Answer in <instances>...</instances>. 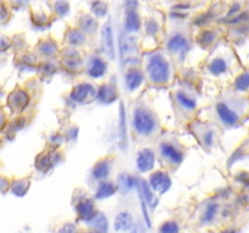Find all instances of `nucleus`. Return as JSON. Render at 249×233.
I'll use <instances>...</instances> for the list:
<instances>
[{
  "mask_svg": "<svg viewBox=\"0 0 249 233\" xmlns=\"http://www.w3.org/2000/svg\"><path fill=\"white\" fill-rule=\"evenodd\" d=\"M214 39H215V34H214L213 32L207 31L203 33V43L206 44V45L207 44H211Z\"/></svg>",
  "mask_w": 249,
  "mask_h": 233,
  "instance_id": "473e14b6",
  "label": "nucleus"
},
{
  "mask_svg": "<svg viewBox=\"0 0 249 233\" xmlns=\"http://www.w3.org/2000/svg\"><path fill=\"white\" fill-rule=\"evenodd\" d=\"M216 209H218V205L216 204H209L208 206L206 208V211H204V215H203V221H212L215 216L216 213Z\"/></svg>",
  "mask_w": 249,
  "mask_h": 233,
  "instance_id": "c85d7f7f",
  "label": "nucleus"
},
{
  "mask_svg": "<svg viewBox=\"0 0 249 233\" xmlns=\"http://www.w3.org/2000/svg\"><path fill=\"white\" fill-rule=\"evenodd\" d=\"M160 153H162L163 157L169 159L174 164H180L182 162V159H184L182 153L178 148H175L174 146L170 145V143H162V146H160Z\"/></svg>",
  "mask_w": 249,
  "mask_h": 233,
  "instance_id": "9d476101",
  "label": "nucleus"
},
{
  "mask_svg": "<svg viewBox=\"0 0 249 233\" xmlns=\"http://www.w3.org/2000/svg\"><path fill=\"white\" fill-rule=\"evenodd\" d=\"M168 49H169L172 52L179 53L180 56H184L185 52L189 50V43H187V39L185 38L182 34H175L168 41Z\"/></svg>",
  "mask_w": 249,
  "mask_h": 233,
  "instance_id": "6e6552de",
  "label": "nucleus"
},
{
  "mask_svg": "<svg viewBox=\"0 0 249 233\" xmlns=\"http://www.w3.org/2000/svg\"><path fill=\"white\" fill-rule=\"evenodd\" d=\"M28 95L26 94L22 90H16L11 94L9 99V103H11L12 108L15 109H22L23 107H26V104L28 103Z\"/></svg>",
  "mask_w": 249,
  "mask_h": 233,
  "instance_id": "dca6fc26",
  "label": "nucleus"
},
{
  "mask_svg": "<svg viewBox=\"0 0 249 233\" xmlns=\"http://www.w3.org/2000/svg\"><path fill=\"white\" fill-rule=\"evenodd\" d=\"M112 160L111 159H102L100 162L96 163L94 170H92V175H94L95 179L102 180L105 177L108 176L109 171H111L112 166Z\"/></svg>",
  "mask_w": 249,
  "mask_h": 233,
  "instance_id": "2eb2a0df",
  "label": "nucleus"
},
{
  "mask_svg": "<svg viewBox=\"0 0 249 233\" xmlns=\"http://www.w3.org/2000/svg\"><path fill=\"white\" fill-rule=\"evenodd\" d=\"M134 186H135V179L134 177H131L130 175L125 174V172H123V174H121L118 176V187L119 189H121V192L123 194L128 193L130 189L134 188Z\"/></svg>",
  "mask_w": 249,
  "mask_h": 233,
  "instance_id": "aec40b11",
  "label": "nucleus"
},
{
  "mask_svg": "<svg viewBox=\"0 0 249 233\" xmlns=\"http://www.w3.org/2000/svg\"><path fill=\"white\" fill-rule=\"evenodd\" d=\"M119 143H121L122 150H125L126 147V119H125V109H124L123 102L119 104Z\"/></svg>",
  "mask_w": 249,
  "mask_h": 233,
  "instance_id": "9b49d317",
  "label": "nucleus"
},
{
  "mask_svg": "<svg viewBox=\"0 0 249 233\" xmlns=\"http://www.w3.org/2000/svg\"><path fill=\"white\" fill-rule=\"evenodd\" d=\"M56 9H57V12L60 15H65L68 12V9H70V5L65 1H58L56 2Z\"/></svg>",
  "mask_w": 249,
  "mask_h": 233,
  "instance_id": "2f4dec72",
  "label": "nucleus"
},
{
  "mask_svg": "<svg viewBox=\"0 0 249 233\" xmlns=\"http://www.w3.org/2000/svg\"><path fill=\"white\" fill-rule=\"evenodd\" d=\"M29 184L31 183H29L28 180H17V181H15L11 186L12 193L16 194V196L18 197L24 196V194L27 193V191H28Z\"/></svg>",
  "mask_w": 249,
  "mask_h": 233,
  "instance_id": "4be33fe9",
  "label": "nucleus"
},
{
  "mask_svg": "<svg viewBox=\"0 0 249 233\" xmlns=\"http://www.w3.org/2000/svg\"><path fill=\"white\" fill-rule=\"evenodd\" d=\"M226 68H228V66H226V62L223 60V58H214V60L211 62V65H209V69H211V72L216 75L225 72Z\"/></svg>",
  "mask_w": 249,
  "mask_h": 233,
  "instance_id": "393cba45",
  "label": "nucleus"
},
{
  "mask_svg": "<svg viewBox=\"0 0 249 233\" xmlns=\"http://www.w3.org/2000/svg\"><path fill=\"white\" fill-rule=\"evenodd\" d=\"M117 191L116 184H113L112 182H101L99 186V188L96 189V197L97 199H104L107 197H111L112 194H114V192Z\"/></svg>",
  "mask_w": 249,
  "mask_h": 233,
  "instance_id": "412c9836",
  "label": "nucleus"
},
{
  "mask_svg": "<svg viewBox=\"0 0 249 233\" xmlns=\"http://www.w3.org/2000/svg\"><path fill=\"white\" fill-rule=\"evenodd\" d=\"M95 89L91 84H88V83H83V84L77 85V86L73 89V91L71 92V99L75 102H85L87 100H89L90 97L94 96Z\"/></svg>",
  "mask_w": 249,
  "mask_h": 233,
  "instance_id": "39448f33",
  "label": "nucleus"
},
{
  "mask_svg": "<svg viewBox=\"0 0 249 233\" xmlns=\"http://www.w3.org/2000/svg\"><path fill=\"white\" fill-rule=\"evenodd\" d=\"M160 233H179V226L177 222L168 221L160 226Z\"/></svg>",
  "mask_w": 249,
  "mask_h": 233,
  "instance_id": "bb28decb",
  "label": "nucleus"
},
{
  "mask_svg": "<svg viewBox=\"0 0 249 233\" xmlns=\"http://www.w3.org/2000/svg\"><path fill=\"white\" fill-rule=\"evenodd\" d=\"M139 188H140V194L143 197V199L146 200V203L150 204L151 206H153V200H155V196L152 194L150 186L146 183V181L141 180L140 184H139Z\"/></svg>",
  "mask_w": 249,
  "mask_h": 233,
  "instance_id": "b1692460",
  "label": "nucleus"
},
{
  "mask_svg": "<svg viewBox=\"0 0 249 233\" xmlns=\"http://www.w3.org/2000/svg\"><path fill=\"white\" fill-rule=\"evenodd\" d=\"M105 72H106V63L104 60H101L100 57H94L92 60H90L89 67H88L89 75L94 78H100L105 74Z\"/></svg>",
  "mask_w": 249,
  "mask_h": 233,
  "instance_id": "ddd939ff",
  "label": "nucleus"
},
{
  "mask_svg": "<svg viewBox=\"0 0 249 233\" xmlns=\"http://www.w3.org/2000/svg\"><path fill=\"white\" fill-rule=\"evenodd\" d=\"M96 26H97L96 21H95L92 17L87 16V15H84V16L82 17V19H80V28L85 32L92 33V32L96 29Z\"/></svg>",
  "mask_w": 249,
  "mask_h": 233,
  "instance_id": "a878e982",
  "label": "nucleus"
},
{
  "mask_svg": "<svg viewBox=\"0 0 249 233\" xmlns=\"http://www.w3.org/2000/svg\"><path fill=\"white\" fill-rule=\"evenodd\" d=\"M77 214L79 218L84 221H90L96 216V211H95L94 203L90 199H84V200L79 201L77 205Z\"/></svg>",
  "mask_w": 249,
  "mask_h": 233,
  "instance_id": "1a4fd4ad",
  "label": "nucleus"
},
{
  "mask_svg": "<svg viewBox=\"0 0 249 233\" xmlns=\"http://www.w3.org/2000/svg\"><path fill=\"white\" fill-rule=\"evenodd\" d=\"M102 43H104V49L106 51L107 56L111 60H113L116 56V51H114V40H113V32H112L111 22L107 21L105 23L104 28H102Z\"/></svg>",
  "mask_w": 249,
  "mask_h": 233,
  "instance_id": "423d86ee",
  "label": "nucleus"
},
{
  "mask_svg": "<svg viewBox=\"0 0 249 233\" xmlns=\"http://www.w3.org/2000/svg\"><path fill=\"white\" fill-rule=\"evenodd\" d=\"M147 73L150 79L156 84H164L170 75V66L162 55H153L148 58Z\"/></svg>",
  "mask_w": 249,
  "mask_h": 233,
  "instance_id": "f257e3e1",
  "label": "nucleus"
},
{
  "mask_svg": "<svg viewBox=\"0 0 249 233\" xmlns=\"http://www.w3.org/2000/svg\"><path fill=\"white\" fill-rule=\"evenodd\" d=\"M134 129L138 131L140 135H150L156 129V120L153 114L143 107H138L134 111L133 116Z\"/></svg>",
  "mask_w": 249,
  "mask_h": 233,
  "instance_id": "f03ea898",
  "label": "nucleus"
},
{
  "mask_svg": "<svg viewBox=\"0 0 249 233\" xmlns=\"http://www.w3.org/2000/svg\"><path fill=\"white\" fill-rule=\"evenodd\" d=\"M97 99L104 103H111L117 99V91L112 85H102L97 92Z\"/></svg>",
  "mask_w": 249,
  "mask_h": 233,
  "instance_id": "f3484780",
  "label": "nucleus"
},
{
  "mask_svg": "<svg viewBox=\"0 0 249 233\" xmlns=\"http://www.w3.org/2000/svg\"><path fill=\"white\" fill-rule=\"evenodd\" d=\"M125 29L128 32H135L140 29V18L134 9H128L125 14Z\"/></svg>",
  "mask_w": 249,
  "mask_h": 233,
  "instance_id": "a211bd4d",
  "label": "nucleus"
},
{
  "mask_svg": "<svg viewBox=\"0 0 249 233\" xmlns=\"http://www.w3.org/2000/svg\"><path fill=\"white\" fill-rule=\"evenodd\" d=\"M249 86V74L248 73H245V74L240 75V77L237 78V80H236V87L240 90H243V89H247Z\"/></svg>",
  "mask_w": 249,
  "mask_h": 233,
  "instance_id": "c756f323",
  "label": "nucleus"
},
{
  "mask_svg": "<svg viewBox=\"0 0 249 233\" xmlns=\"http://www.w3.org/2000/svg\"><path fill=\"white\" fill-rule=\"evenodd\" d=\"M172 186V180L168 174L163 171H156L150 177V187L160 194H164Z\"/></svg>",
  "mask_w": 249,
  "mask_h": 233,
  "instance_id": "7ed1b4c3",
  "label": "nucleus"
},
{
  "mask_svg": "<svg viewBox=\"0 0 249 233\" xmlns=\"http://www.w3.org/2000/svg\"><path fill=\"white\" fill-rule=\"evenodd\" d=\"M136 163H138V167L140 171H150L153 167V165H155V153H153V150H150V148L141 150L138 154Z\"/></svg>",
  "mask_w": 249,
  "mask_h": 233,
  "instance_id": "0eeeda50",
  "label": "nucleus"
},
{
  "mask_svg": "<svg viewBox=\"0 0 249 233\" xmlns=\"http://www.w3.org/2000/svg\"><path fill=\"white\" fill-rule=\"evenodd\" d=\"M89 233H97V232H89Z\"/></svg>",
  "mask_w": 249,
  "mask_h": 233,
  "instance_id": "f704fd0d",
  "label": "nucleus"
},
{
  "mask_svg": "<svg viewBox=\"0 0 249 233\" xmlns=\"http://www.w3.org/2000/svg\"><path fill=\"white\" fill-rule=\"evenodd\" d=\"M88 225L91 226L92 228H95V232L97 233H106L108 225H107V218L106 216L102 213H97L92 220L88 221Z\"/></svg>",
  "mask_w": 249,
  "mask_h": 233,
  "instance_id": "6ab92c4d",
  "label": "nucleus"
},
{
  "mask_svg": "<svg viewBox=\"0 0 249 233\" xmlns=\"http://www.w3.org/2000/svg\"><path fill=\"white\" fill-rule=\"evenodd\" d=\"M177 100L184 108L189 109V111H194V109L196 108V101H195L194 99H191L190 96H187L185 92H177Z\"/></svg>",
  "mask_w": 249,
  "mask_h": 233,
  "instance_id": "5701e85b",
  "label": "nucleus"
},
{
  "mask_svg": "<svg viewBox=\"0 0 249 233\" xmlns=\"http://www.w3.org/2000/svg\"><path fill=\"white\" fill-rule=\"evenodd\" d=\"M143 82V73L139 69H130L128 70L125 75V83L129 90H135L142 84Z\"/></svg>",
  "mask_w": 249,
  "mask_h": 233,
  "instance_id": "f8f14e48",
  "label": "nucleus"
},
{
  "mask_svg": "<svg viewBox=\"0 0 249 233\" xmlns=\"http://www.w3.org/2000/svg\"><path fill=\"white\" fill-rule=\"evenodd\" d=\"M67 40L70 41L71 44H80L85 40L84 35L80 33L79 31H72L70 32V34L67 35Z\"/></svg>",
  "mask_w": 249,
  "mask_h": 233,
  "instance_id": "cd10ccee",
  "label": "nucleus"
},
{
  "mask_svg": "<svg viewBox=\"0 0 249 233\" xmlns=\"http://www.w3.org/2000/svg\"><path fill=\"white\" fill-rule=\"evenodd\" d=\"M60 233H75V227L72 223H66L62 228H61Z\"/></svg>",
  "mask_w": 249,
  "mask_h": 233,
  "instance_id": "72a5a7b5",
  "label": "nucleus"
},
{
  "mask_svg": "<svg viewBox=\"0 0 249 233\" xmlns=\"http://www.w3.org/2000/svg\"><path fill=\"white\" fill-rule=\"evenodd\" d=\"M40 50L41 52H44L45 55H53L56 51V45L53 41H46V43H44L43 45L40 46Z\"/></svg>",
  "mask_w": 249,
  "mask_h": 233,
  "instance_id": "7c9ffc66",
  "label": "nucleus"
},
{
  "mask_svg": "<svg viewBox=\"0 0 249 233\" xmlns=\"http://www.w3.org/2000/svg\"><path fill=\"white\" fill-rule=\"evenodd\" d=\"M216 112H218L219 116L225 123L226 125H235L238 120H240V116L235 109L231 108V106L226 102H220L216 104Z\"/></svg>",
  "mask_w": 249,
  "mask_h": 233,
  "instance_id": "20e7f679",
  "label": "nucleus"
},
{
  "mask_svg": "<svg viewBox=\"0 0 249 233\" xmlns=\"http://www.w3.org/2000/svg\"><path fill=\"white\" fill-rule=\"evenodd\" d=\"M134 227L133 220H131L130 214L123 211L117 215L116 220H114V230L116 231H126L131 230Z\"/></svg>",
  "mask_w": 249,
  "mask_h": 233,
  "instance_id": "4468645a",
  "label": "nucleus"
}]
</instances>
